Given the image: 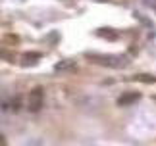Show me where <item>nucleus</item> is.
Masks as SVG:
<instances>
[{
	"mask_svg": "<svg viewBox=\"0 0 156 146\" xmlns=\"http://www.w3.org/2000/svg\"><path fill=\"white\" fill-rule=\"evenodd\" d=\"M43 102H44V90H43V87H35L31 90V98H29V109H31V112H41Z\"/></svg>",
	"mask_w": 156,
	"mask_h": 146,
	"instance_id": "nucleus-1",
	"label": "nucleus"
},
{
	"mask_svg": "<svg viewBox=\"0 0 156 146\" xmlns=\"http://www.w3.org/2000/svg\"><path fill=\"white\" fill-rule=\"evenodd\" d=\"M87 60L97 64H102L106 68H122V60L114 58V56H94V54H87Z\"/></svg>",
	"mask_w": 156,
	"mask_h": 146,
	"instance_id": "nucleus-2",
	"label": "nucleus"
},
{
	"mask_svg": "<svg viewBox=\"0 0 156 146\" xmlns=\"http://www.w3.org/2000/svg\"><path fill=\"white\" fill-rule=\"evenodd\" d=\"M39 60H41L39 52H25L21 56V65H23V68H31V65H35Z\"/></svg>",
	"mask_w": 156,
	"mask_h": 146,
	"instance_id": "nucleus-3",
	"label": "nucleus"
},
{
	"mask_svg": "<svg viewBox=\"0 0 156 146\" xmlns=\"http://www.w3.org/2000/svg\"><path fill=\"white\" fill-rule=\"evenodd\" d=\"M139 92H127V94H122L118 98V106H129V104H133V102L139 100Z\"/></svg>",
	"mask_w": 156,
	"mask_h": 146,
	"instance_id": "nucleus-4",
	"label": "nucleus"
},
{
	"mask_svg": "<svg viewBox=\"0 0 156 146\" xmlns=\"http://www.w3.org/2000/svg\"><path fill=\"white\" fill-rule=\"evenodd\" d=\"M97 33H98L100 36H104V39H110V40H116V39H118V35H116V31H114V29H104V27H100Z\"/></svg>",
	"mask_w": 156,
	"mask_h": 146,
	"instance_id": "nucleus-5",
	"label": "nucleus"
},
{
	"mask_svg": "<svg viewBox=\"0 0 156 146\" xmlns=\"http://www.w3.org/2000/svg\"><path fill=\"white\" fill-rule=\"evenodd\" d=\"M137 81H143V83H147V85H152L156 83V77L151 75V73H139V75H135Z\"/></svg>",
	"mask_w": 156,
	"mask_h": 146,
	"instance_id": "nucleus-6",
	"label": "nucleus"
},
{
	"mask_svg": "<svg viewBox=\"0 0 156 146\" xmlns=\"http://www.w3.org/2000/svg\"><path fill=\"white\" fill-rule=\"evenodd\" d=\"M0 58L6 60V62H10V64H14V62H16V56H14V54L8 52V50H2V48H0Z\"/></svg>",
	"mask_w": 156,
	"mask_h": 146,
	"instance_id": "nucleus-7",
	"label": "nucleus"
},
{
	"mask_svg": "<svg viewBox=\"0 0 156 146\" xmlns=\"http://www.w3.org/2000/svg\"><path fill=\"white\" fill-rule=\"evenodd\" d=\"M6 42H10V44H17V42H20V39H17V36H14V35H6Z\"/></svg>",
	"mask_w": 156,
	"mask_h": 146,
	"instance_id": "nucleus-8",
	"label": "nucleus"
},
{
	"mask_svg": "<svg viewBox=\"0 0 156 146\" xmlns=\"http://www.w3.org/2000/svg\"><path fill=\"white\" fill-rule=\"evenodd\" d=\"M154 100H156V94H154Z\"/></svg>",
	"mask_w": 156,
	"mask_h": 146,
	"instance_id": "nucleus-9",
	"label": "nucleus"
},
{
	"mask_svg": "<svg viewBox=\"0 0 156 146\" xmlns=\"http://www.w3.org/2000/svg\"><path fill=\"white\" fill-rule=\"evenodd\" d=\"M0 146H6V144H0Z\"/></svg>",
	"mask_w": 156,
	"mask_h": 146,
	"instance_id": "nucleus-10",
	"label": "nucleus"
}]
</instances>
